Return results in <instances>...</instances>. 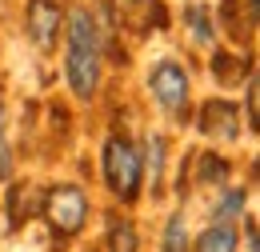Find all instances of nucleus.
Masks as SVG:
<instances>
[{"label":"nucleus","mask_w":260,"mask_h":252,"mask_svg":"<svg viewBox=\"0 0 260 252\" xmlns=\"http://www.w3.org/2000/svg\"><path fill=\"white\" fill-rule=\"evenodd\" d=\"M228 160L216 156V152H204V156H196V180L200 184H224L228 180Z\"/></svg>","instance_id":"11"},{"label":"nucleus","mask_w":260,"mask_h":252,"mask_svg":"<svg viewBox=\"0 0 260 252\" xmlns=\"http://www.w3.org/2000/svg\"><path fill=\"white\" fill-rule=\"evenodd\" d=\"M160 252H188V224H184V216H172V220L164 224Z\"/></svg>","instance_id":"15"},{"label":"nucleus","mask_w":260,"mask_h":252,"mask_svg":"<svg viewBox=\"0 0 260 252\" xmlns=\"http://www.w3.org/2000/svg\"><path fill=\"white\" fill-rule=\"evenodd\" d=\"M100 172H104L108 192L120 204H132L140 196V184H144V156H140V148L132 144L128 136L112 132L104 140V152H100Z\"/></svg>","instance_id":"2"},{"label":"nucleus","mask_w":260,"mask_h":252,"mask_svg":"<svg viewBox=\"0 0 260 252\" xmlns=\"http://www.w3.org/2000/svg\"><path fill=\"white\" fill-rule=\"evenodd\" d=\"M148 92H152V100L160 104L168 116L184 120V116H188V100H192L188 68H184L180 60H172V56L156 60V64H152V72H148Z\"/></svg>","instance_id":"3"},{"label":"nucleus","mask_w":260,"mask_h":252,"mask_svg":"<svg viewBox=\"0 0 260 252\" xmlns=\"http://www.w3.org/2000/svg\"><path fill=\"white\" fill-rule=\"evenodd\" d=\"M244 112H248V132H260V60L244 80Z\"/></svg>","instance_id":"13"},{"label":"nucleus","mask_w":260,"mask_h":252,"mask_svg":"<svg viewBox=\"0 0 260 252\" xmlns=\"http://www.w3.org/2000/svg\"><path fill=\"white\" fill-rule=\"evenodd\" d=\"M64 36H68V52H64V80L76 100H92L100 88V64H104V28L96 24L88 4H76L64 16Z\"/></svg>","instance_id":"1"},{"label":"nucleus","mask_w":260,"mask_h":252,"mask_svg":"<svg viewBox=\"0 0 260 252\" xmlns=\"http://www.w3.org/2000/svg\"><path fill=\"white\" fill-rule=\"evenodd\" d=\"M248 72H252V68H248V56H240V52H232V48H212V76H216L220 88L244 84Z\"/></svg>","instance_id":"9"},{"label":"nucleus","mask_w":260,"mask_h":252,"mask_svg":"<svg viewBox=\"0 0 260 252\" xmlns=\"http://www.w3.org/2000/svg\"><path fill=\"white\" fill-rule=\"evenodd\" d=\"M196 128H200V136H208V140L232 144V140L240 136V108H236L232 100H224V96H212V100L200 104Z\"/></svg>","instance_id":"7"},{"label":"nucleus","mask_w":260,"mask_h":252,"mask_svg":"<svg viewBox=\"0 0 260 252\" xmlns=\"http://www.w3.org/2000/svg\"><path fill=\"white\" fill-rule=\"evenodd\" d=\"M244 236H248V248H252V252H260V224H256V220H248Z\"/></svg>","instance_id":"17"},{"label":"nucleus","mask_w":260,"mask_h":252,"mask_svg":"<svg viewBox=\"0 0 260 252\" xmlns=\"http://www.w3.org/2000/svg\"><path fill=\"white\" fill-rule=\"evenodd\" d=\"M216 28L224 32L236 48H248L260 32V0H220Z\"/></svg>","instance_id":"5"},{"label":"nucleus","mask_w":260,"mask_h":252,"mask_svg":"<svg viewBox=\"0 0 260 252\" xmlns=\"http://www.w3.org/2000/svg\"><path fill=\"white\" fill-rule=\"evenodd\" d=\"M184 32L192 36V44L212 48V44H216V36H220V28H216V12H212L204 0L184 4Z\"/></svg>","instance_id":"8"},{"label":"nucleus","mask_w":260,"mask_h":252,"mask_svg":"<svg viewBox=\"0 0 260 252\" xmlns=\"http://www.w3.org/2000/svg\"><path fill=\"white\" fill-rule=\"evenodd\" d=\"M0 144H8L4 140V100H0Z\"/></svg>","instance_id":"18"},{"label":"nucleus","mask_w":260,"mask_h":252,"mask_svg":"<svg viewBox=\"0 0 260 252\" xmlns=\"http://www.w3.org/2000/svg\"><path fill=\"white\" fill-rule=\"evenodd\" d=\"M148 168H152V184H160V172H164V136H148Z\"/></svg>","instance_id":"16"},{"label":"nucleus","mask_w":260,"mask_h":252,"mask_svg":"<svg viewBox=\"0 0 260 252\" xmlns=\"http://www.w3.org/2000/svg\"><path fill=\"white\" fill-rule=\"evenodd\" d=\"M108 252H136L132 220H108Z\"/></svg>","instance_id":"14"},{"label":"nucleus","mask_w":260,"mask_h":252,"mask_svg":"<svg viewBox=\"0 0 260 252\" xmlns=\"http://www.w3.org/2000/svg\"><path fill=\"white\" fill-rule=\"evenodd\" d=\"M24 32L40 52H52L64 32V4L60 0H28L24 8Z\"/></svg>","instance_id":"6"},{"label":"nucleus","mask_w":260,"mask_h":252,"mask_svg":"<svg viewBox=\"0 0 260 252\" xmlns=\"http://www.w3.org/2000/svg\"><path fill=\"white\" fill-rule=\"evenodd\" d=\"M244 204H248V192L244 188H224V196L212 204V216H216L220 224H232L240 212H244Z\"/></svg>","instance_id":"12"},{"label":"nucleus","mask_w":260,"mask_h":252,"mask_svg":"<svg viewBox=\"0 0 260 252\" xmlns=\"http://www.w3.org/2000/svg\"><path fill=\"white\" fill-rule=\"evenodd\" d=\"M44 220L56 236H76L88 220V196L76 184H56L44 196Z\"/></svg>","instance_id":"4"},{"label":"nucleus","mask_w":260,"mask_h":252,"mask_svg":"<svg viewBox=\"0 0 260 252\" xmlns=\"http://www.w3.org/2000/svg\"><path fill=\"white\" fill-rule=\"evenodd\" d=\"M240 244V236H236V228L232 224H208L204 232H200V240H196V252H236Z\"/></svg>","instance_id":"10"}]
</instances>
